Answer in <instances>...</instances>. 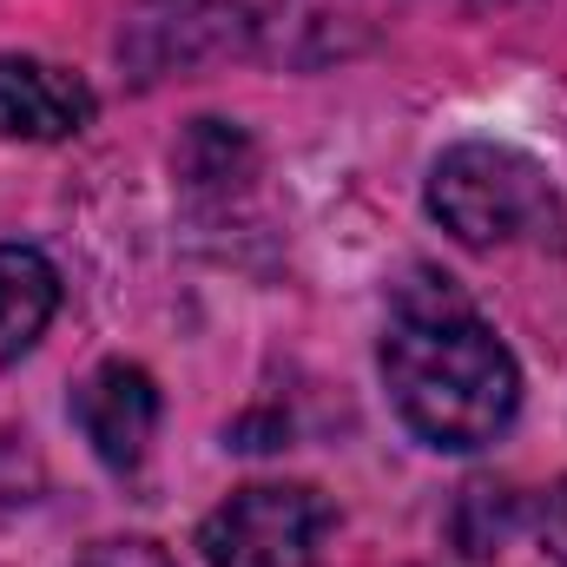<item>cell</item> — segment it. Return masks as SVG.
<instances>
[{"label":"cell","mask_w":567,"mask_h":567,"mask_svg":"<svg viewBox=\"0 0 567 567\" xmlns=\"http://www.w3.org/2000/svg\"><path fill=\"white\" fill-rule=\"evenodd\" d=\"M383 383L403 429L449 455L488 449L522 410V370L508 343L449 278H416L396 290L383 330Z\"/></svg>","instance_id":"obj_1"},{"label":"cell","mask_w":567,"mask_h":567,"mask_svg":"<svg viewBox=\"0 0 567 567\" xmlns=\"http://www.w3.org/2000/svg\"><path fill=\"white\" fill-rule=\"evenodd\" d=\"M429 218L455 245L495 251V245L548 238L561 225V192H555L542 158H528L515 145H495V140H468L435 158V172H429Z\"/></svg>","instance_id":"obj_2"},{"label":"cell","mask_w":567,"mask_h":567,"mask_svg":"<svg viewBox=\"0 0 567 567\" xmlns=\"http://www.w3.org/2000/svg\"><path fill=\"white\" fill-rule=\"evenodd\" d=\"M330 528H337V508L317 488L251 482L205 515L198 555L212 567H317Z\"/></svg>","instance_id":"obj_3"},{"label":"cell","mask_w":567,"mask_h":567,"mask_svg":"<svg viewBox=\"0 0 567 567\" xmlns=\"http://www.w3.org/2000/svg\"><path fill=\"white\" fill-rule=\"evenodd\" d=\"M73 423L113 475H133L145 462V449H152V429H158V383L140 363L113 357L73 390Z\"/></svg>","instance_id":"obj_4"},{"label":"cell","mask_w":567,"mask_h":567,"mask_svg":"<svg viewBox=\"0 0 567 567\" xmlns=\"http://www.w3.org/2000/svg\"><path fill=\"white\" fill-rule=\"evenodd\" d=\"M93 126V86L53 60L0 53V140L53 145Z\"/></svg>","instance_id":"obj_5"},{"label":"cell","mask_w":567,"mask_h":567,"mask_svg":"<svg viewBox=\"0 0 567 567\" xmlns=\"http://www.w3.org/2000/svg\"><path fill=\"white\" fill-rule=\"evenodd\" d=\"M60 310V271L33 245H0V370L20 363Z\"/></svg>","instance_id":"obj_6"},{"label":"cell","mask_w":567,"mask_h":567,"mask_svg":"<svg viewBox=\"0 0 567 567\" xmlns=\"http://www.w3.org/2000/svg\"><path fill=\"white\" fill-rule=\"evenodd\" d=\"M73 567H178L158 542H140V535H126V542H93L86 555Z\"/></svg>","instance_id":"obj_7"},{"label":"cell","mask_w":567,"mask_h":567,"mask_svg":"<svg viewBox=\"0 0 567 567\" xmlns=\"http://www.w3.org/2000/svg\"><path fill=\"white\" fill-rule=\"evenodd\" d=\"M528 528L542 535V548H548L555 561H567V475L535 502V508H528Z\"/></svg>","instance_id":"obj_8"}]
</instances>
